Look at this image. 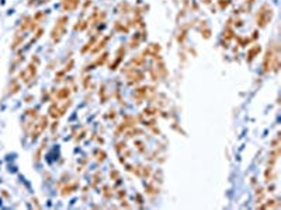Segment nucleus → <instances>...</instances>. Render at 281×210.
<instances>
[{"label": "nucleus", "mask_w": 281, "mask_h": 210, "mask_svg": "<svg viewBox=\"0 0 281 210\" xmlns=\"http://www.w3.org/2000/svg\"><path fill=\"white\" fill-rule=\"evenodd\" d=\"M35 73H37V65H34V60H33V63L28 65L26 69L21 72L20 77H21V80L24 83H30V81L35 77Z\"/></svg>", "instance_id": "f257e3e1"}, {"label": "nucleus", "mask_w": 281, "mask_h": 210, "mask_svg": "<svg viewBox=\"0 0 281 210\" xmlns=\"http://www.w3.org/2000/svg\"><path fill=\"white\" fill-rule=\"evenodd\" d=\"M65 21H66L65 17L61 18V20L58 21V24H56V27H55V29L52 31V38H54V39L59 41V38L63 35V31H65Z\"/></svg>", "instance_id": "f03ea898"}]
</instances>
